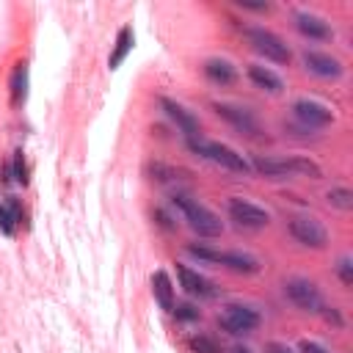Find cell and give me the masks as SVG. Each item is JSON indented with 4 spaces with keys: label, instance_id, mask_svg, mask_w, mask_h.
I'll use <instances>...</instances> for the list:
<instances>
[{
    "label": "cell",
    "instance_id": "cell-12",
    "mask_svg": "<svg viewBox=\"0 0 353 353\" xmlns=\"http://www.w3.org/2000/svg\"><path fill=\"white\" fill-rule=\"evenodd\" d=\"M303 66L317 74V77H339L342 74V63L325 52H314V50H306L303 52Z\"/></svg>",
    "mask_w": 353,
    "mask_h": 353
},
{
    "label": "cell",
    "instance_id": "cell-26",
    "mask_svg": "<svg viewBox=\"0 0 353 353\" xmlns=\"http://www.w3.org/2000/svg\"><path fill=\"white\" fill-rule=\"evenodd\" d=\"M14 179L17 182H28V168H25V160H22V152H17L14 154Z\"/></svg>",
    "mask_w": 353,
    "mask_h": 353
},
{
    "label": "cell",
    "instance_id": "cell-9",
    "mask_svg": "<svg viewBox=\"0 0 353 353\" xmlns=\"http://www.w3.org/2000/svg\"><path fill=\"white\" fill-rule=\"evenodd\" d=\"M212 110H215L221 119H226L232 127H237L240 132H245V135H259V124H256V119H254L251 110L237 108V105H229V102H215Z\"/></svg>",
    "mask_w": 353,
    "mask_h": 353
},
{
    "label": "cell",
    "instance_id": "cell-24",
    "mask_svg": "<svg viewBox=\"0 0 353 353\" xmlns=\"http://www.w3.org/2000/svg\"><path fill=\"white\" fill-rule=\"evenodd\" d=\"M188 254L190 256H196V259H201V262H218L221 265V254L223 251H212V248H207V245H188Z\"/></svg>",
    "mask_w": 353,
    "mask_h": 353
},
{
    "label": "cell",
    "instance_id": "cell-28",
    "mask_svg": "<svg viewBox=\"0 0 353 353\" xmlns=\"http://www.w3.org/2000/svg\"><path fill=\"white\" fill-rule=\"evenodd\" d=\"M298 350H301V353H328V350H325L320 342H312V339H301Z\"/></svg>",
    "mask_w": 353,
    "mask_h": 353
},
{
    "label": "cell",
    "instance_id": "cell-13",
    "mask_svg": "<svg viewBox=\"0 0 353 353\" xmlns=\"http://www.w3.org/2000/svg\"><path fill=\"white\" fill-rule=\"evenodd\" d=\"M176 276H179V287L188 292V295H212V287L204 276H199L196 270L185 268V265H176Z\"/></svg>",
    "mask_w": 353,
    "mask_h": 353
},
{
    "label": "cell",
    "instance_id": "cell-23",
    "mask_svg": "<svg viewBox=\"0 0 353 353\" xmlns=\"http://www.w3.org/2000/svg\"><path fill=\"white\" fill-rule=\"evenodd\" d=\"M190 350H193V353H221L218 342H215L212 336H204V334H199V336L190 339Z\"/></svg>",
    "mask_w": 353,
    "mask_h": 353
},
{
    "label": "cell",
    "instance_id": "cell-5",
    "mask_svg": "<svg viewBox=\"0 0 353 353\" xmlns=\"http://www.w3.org/2000/svg\"><path fill=\"white\" fill-rule=\"evenodd\" d=\"M284 295L303 312H320L323 309V295L309 279H287L284 281Z\"/></svg>",
    "mask_w": 353,
    "mask_h": 353
},
{
    "label": "cell",
    "instance_id": "cell-19",
    "mask_svg": "<svg viewBox=\"0 0 353 353\" xmlns=\"http://www.w3.org/2000/svg\"><path fill=\"white\" fill-rule=\"evenodd\" d=\"M204 74H207L212 83L226 85V83L234 80V66H232L229 61H223V58H210V61L204 63Z\"/></svg>",
    "mask_w": 353,
    "mask_h": 353
},
{
    "label": "cell",
    "instance_id": "cell-15",
    "mask_svg": "<svg viewBox=\"0 0 353 353\" xmlns=\"http://www.w3.org/2000/svg\"><path fill=\"white\" fill-rule=\"evenodd\" d=\"M248 77H251V83H254L256 88L270 91V94H279V91L284 88L281 77H279L276 72H270L268 66H259V63H251V66H248Z\"/></svg>",
    "mask_w": 353,
    "mask_h": 353
},
{
    "label": "cell",
    "instance_id": "cell-27",
    "mask_svg": "<svg viewBox=\"0 0 353 353\" xmlns=\"http://www.w3.org/2000/svg\"><path fill=\"white\" fill-rule=\"evenodd\" d=\"M174 314H176L179 320H196V317H199V309H193L190 303H182V306L174 309Z\"/></svg>",
    "mask_w": 353,
    "mask_h": 353
},
{
    "label": "cell",
    "instance_id": "cell-7",
    "mask_svg": "<svg viewBox=\"0 0 353 353\" xmlns=\"http://www.w3.org/2000/svg\"><path fill=\"white\" fill-rule=\"evenodd\" d=\"M229 218L237 226H245V229H262V226L270 223V215L262 207H256L245 199H229Z\"/></svg>",
    "mask_w": 353,
    "mask_h": 353
},
{
    "label": "cell",
    "instance_id": "cell-16",
    "mask_svg": "<svg viewBox=\"0 0 353 353\" xmlns=\"http://www.w3.org/2000/svg\"><path fill=\"white\" fill-rule=\"evenodd\" d=\"M295 25L309 39H331V28L320 17H314V14H298L295 17Z\"/></svg>",
    "mask_w": 353,
    "mask_h": 353
},
{
    "label": "cell",
    "instance_id": "cell-25",
    "mask_svg": "<svg viewBox=\"0 0 353 353\" xmlns=\"http://www.w3.org/2000/svg\"><path fill=\"white\" fill-rule=\"evenodd\" d=\"M336 270H339V279H342V284H353V262L345 256V259H339V265H336Z\"/></svg>",
    "mask_w": 353,
    "mask_h": 353
},
{
    "label": "cell",
    "instance_id": "cell-29",
    "mask_svg": "<svg viewBox=\"0 0 353 353\" xmlns=\"http://www.w3.org/2000/svg\"><path fill=\"white\" fill-rule=\"evenodd\" d=\"M240 8H251V11H268V3H248V0H237Z\"/></svg>",
    "mask_w": 353,
    "mask_h": 353
},
{
    "label": "cell",
    "instance_id": "cell-8",
    "mask_svg": "<svg viewBox=\"0 0 353 353\" xmlns=\"http://www.w3.org/2000/svg\"><path fill=\"white\" fill-rule=\"evenodd\" d=\"M221 325L229 331V334H248L259 325V314L251 309V306H240V303H232L226 306V312L221 314Z\"/></svg>",
    "mask_w": 353,
    "mask_h": 353
},
{
    "label": "cell",
    "instance_id": "cell-21",
    "mask_svg": "<svg viewBox=\"0 0 353 353\" xmlns=\"http://www.w3.org/2000/svg\"><path fill=\"white\" fill-rule=\"evenodd\" d=\"M17 221H19V207H17V201L0 204V232H3V234H14Z\"/></svg>",
    "mask_w": 353,
    "mask_h": 353
},
{
    "label": "cell",
    "instance_id": "cell-3",
    "mask_svg": "<svg viewBox=\"0 0 353 353\" xmlns=\"http://www.w3.org/2000/svg\"><path fill=\"white\" fill-rule=\"evenodd\" d=\"M188 143H190L193 152H199L201 157H207V160H212V163H218V165H223L229 171H240V174H248L251 171V163L243 154H237L232 146H226V143H218V141H196V138H188Z\"/></svg>",
    "mask_w": 353,
    "mask_h": 353
},
{
    "label": "cell",
    "instance_id": "cell-31",
    "mask_svg": "<svg viewBox=\"0 0 353 353\" xmlns=\"http://www.w3.org/2000/svg\"><path fill=\"white\" fill-rule=\"evenodd\" d=\"M234 353H251V350H248V347H237Z\"/></svg>",
    "mask_w": 353,
    "mask_h": 353
},
{
    "label": "cell",
    "instance_id": "cell-6",
    "mask_svg": "<svg viewBox=\"0 0 353 353\" xmlns=\"http://www.w3.org/2000/svg\"><path fill=\"white\" fill-rule=\"evenodd\" d=\"M290 234L301 243V245H309V248H325L328 245V232L320 221L309 218V215H301V218H292L290 221Z\"/></svg>",
    "mask_w": 353,
    "mask_h": 353
},
{
    "label": "cell",
    "instance_id": "cell-10",
    "mask_svg": "<svg viewBox=\"0 0 353 353\" xmlns=\"http://www.w3.org/2000/svg\"><path fill=\"white\" fill-rule=\"evenodd\" d=\"M292 113H295V119L303 121L306 127H325V124L334 121V113H331L325 105L314 102V99H298V102L292 105Z\"/></svg>",
    "mask_w": 353,
    "mask_h": 353
},
{
    "label": "cell",
    "instance_id": "cell-17",
    "mask_svg": "<svg viewBox=\"0 0 353 353\" xmlns=\"http://www.w3.org/2000/svg\"><path fill=\"white\" fill-rule=\"evenodd\" d=\"M132 44H135V33H132L130 25H124V28L119 30V36H116V47H113V52H110V58H108V66H110V69H119L121 61L127 58V52L132 50Z\"/></svg>",
    "mask_w": 353,
    "mask_h": 353
},
{
    "label": "cell",
    "instance_id": "cell-14",
    "mask_svg": "<svg viewBox=\"0 0 353 353\" xmlns=\"http://www.w3.org/2000/svg\"><path fill=\"white\" fill-rule=\"evenodd\" d=\"M152 292H154V301L160 303V309L174 312V287H171V279L165 270L152 273Z\"/></svg>",
    "mask_w": 353,
    "mask_h": 353
},
{
    "label": "cell",
    "instance_id": "cell-4",
    "mask_svg": "<svg viewBox=\"0 0 353 353\" xmlns=\"http://www.w3.org/2000/svg\"><path fill=\"white\" fill-rule=\"evenodd\" d=\"M245 36H248V41L254 44V50L262 52L268 61H273V63H287V61H290V47H287L273 30H265V28H248Z\"/></svg>",
    "mask_w": 353,
    "mask_h": 353
},
{
    "label": "cell",
    "instance_id": "cell-30",
    "mask_svg": "<svg viewBox=\"0 0 353 353\" xmlns=\"http://www.w3.org/2000/svg\"><path fill=\"white\" fill-rule=\"evenodd\" d=\"M268 353H295V350L287 347V345H281V342H270L268 345Z\"/></svg>",
    "mask_w": 353,
    "mask_h": 353
},
{
    "label": "cell",
    "instance_id": "cell-11",
    "mask_svg": "<svg viewBox=\"0 0 353 353\" xmlns=\"http://www.w3.org/2000/svg\"><path fill=\"white\" fill-rule=\"evenodd\" d=\"M160 105H163V110L168 113V119H171L188 138H196V135H199V119H196L190 110H185L179 102H174V99H168V97H163Z\"/></svg>",
    "mask_w": 353,
    "mask_h": 353
},
{
    "label": "cell",
    "instance_id": "cell-2",
    "mask_svg": "<svg viewBox=\"0 0 353 353\" xmlns=\"http://www.w3.org/2000/svg\"><path fill=\"white\" fill-rule=\"evenodd\" d=\"M254 168L270 179H284V176H312L320 179L323 171L317 163L306 160V157H290V160H270V157H256Z\"/></svg>",
    "mask_w": 353,
    "mask_h": 353
},
{
    "label": "cell",
    "instance_id": "cell-20",
    "mask_svg": "<svg viewBox=\"0 0 353 353\" xmlns=\"http://www.w3.org/2000/svg\"><path fill=\"white\" fill-rule=\"evenodd\" d=\"M25 97H28V66L17 63V69L11 74V99H14V105H22Z\"/></svg>",
    "mask_w": 353,
    "mask_h": 353
},
{
    "label": "cell",
    "instance_id": "cell-1",
    "mask_svg": "<svg viewBox=\"0 0 353 353\" xmlns=\"http://www.w3.org/2000/svg\"><path fill=\"white\" fill-rule=\"evenodd\" d=\"M174 204L179 207V212L185 215V221L190 223V229H193L196 234H201V237H218V234L223 232L221 218H218L212 210H207L204 204H199L196 199L179 193V196H174Z\"/></svg>",
    "mask_w": 353,
    "mask_h": 353
},
{
    "label": "cell",
    "instance_id": "cell-18",
    "mask_svg": "<svg viewBox=\"0 0 353 353\" xmlns=\"http://www.w3.org/2000/svg\"><path fill=\"white\" fill-rule=\"evenodd\" d=\"M221 265L237 270V273H256L259 270V262L251 256V254H243V251H223L221 254Z\"/></svg>",
    "mask_w": 353,
    "mask_h": 353
},
{
    "label": "cell",
    "instance_id": "cell-22",
    "mask_svg": "<svg viewBox=\"0 0 353 353\" xmlns=\"http://www.w3.org/2000/svg\"><path fill=\"white\" fill-rule=\"evenodd\" d=\"M328 204L331 207H339V210H353V193L347 188H331L328 190Z\"/></svg>",
    "mask_w": 353,
    "mask_h": 353
}]
</instances>
